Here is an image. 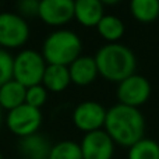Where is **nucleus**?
<instances>
[{
	"mask_svg": "<svg viewBox=\"0 0 159 159\" xmlns=\"http://www.w3.org/2000/svg\"><path fill=\"white\" fill-rule=\"evenodd\" d=\"M103 130L115 144L130 148L144 138L145 119L138 107L116 103L106 110Z\"/></svg>",
	"mask_w": 159,
	"mask_h": 159,
	"instance_id": "obj_1",
	"label": "nucleus"
},
{
	"mask_svg": "<svg viewBox=\"0 0 159 159\" xmlns=\"http://www.w3.org/2000/svg\"><path fill=\"white\" fill-rule=\"evenodd\" d=\"M99 74L109 81L120 82L135 73L137 59L129 46L109 42L101 46L93 56Z\"/></svg>",
	"mask_w": 159,
	"mask_h": 159,
	"instance_id": "obj_2",
	"label": "nucleus"
},
{
	"mask_svg": "<svg viewBox=\"0 0 159 159\" xmlns=\"http://www.w3.org/2000/svg\"><path fill=\"white\" fill-rule=\"evenodd\" d=\"M82 42L74 31L57 30L50 32L42 45V56L48 64L69 66L81 56Z\"/></svg>",
	"mask_w": 159,
	"mask_h": 159,
	"instance_id": "obj_3",
	"label": "nucleus"
},
{
	"mask_svg": "<svg viewBox=\"0 0 159 159\" xmlns=\"http://www.w3.org/2000/svg\"><path fill=\"white\" fill-rule=\"evenodd\" d=\"M46 66L48 63L41 52H36L34 49H24L14 56L13 78L27 88L42 84Z\"/></svg>",
	"mask_w": 159,
	"mask_h": 159,
	"instance_id": "obj_4",
	"label": "nucleus"
},
{
	"mask_svg": "<svg viewBox=\"0 0 159 159\" xmlns=\"http://www.w3.org/2000/svg\"><path fill=\"white\" fill-rule=\"evenodd\" d=\"M30 38V25L18 13H0V48L16 49L25 43Z\"/></svg>",
	"mask_w": 159,
	"mask_h": 159,
	"instance_id": "obj_5",
	"label": "nucleus"
},
{
	"mask_svg": "<svg viewBox=\"0 0 159 159\" xmlns=\"http://www.w3.org/2000/svg\"><path fill=\"white\" fill-rule=\"evenodd\" d=\"M42 112L38 107L22 103L14 109L8 110L6 116V126L14 135L22 138L38 133L42 124Z\"/></svg>",
	"mask_w": 159,
	"mask_h": 159,
	"instance_id": "obj_6",
	"label": "nucleus"
},
{
	"mask_svg": "<svg viewBox=\"0 0 159 159\" xmlns=\"http://www.w3.org/2000/svg\"><path fill=\"white\" fill-rule=\"evenodd\" d=\"M151 89V82L144 75L134 73L130 77L124 78L123 81L117 82L116 95H117L119 103L138 107L149 99Z\"/></svg>",
	"mask_w": 159,
	"mask_h": 159,
	"instance_id": "obj_7",
	"label": "nucleus"
},
{
	"mask_svg": "<svg viewBox=\"0 0 159 159\" xmlns=\"http://www.w3.org/2000/svg\"><path fill=\"white\" fill-rule=\"evenodd\" d=\"M106 110L103 105L96 101L80 102L73 110V123L84 133L101 130L105 126Z\"/></svg>",
	"mask_w": 159,
	"mask_h": 159,
	"instance_id": "obj_8",
	"label": "nucleus"
},
{
	"mask_svg": "<svg viewBox=\"0 0 159 159\" xmlns=\"http://www.w3.org/2000/svg\"><path fill=\"white\" fill-rule=\"evenodd\" d=\"M115 145L103 129L85 133L80 143L82 159H112L115 155Z\"/></svg>",
	"mask_w": 159,
	"mask_h": 159,
	"instance_id": "obj_9",
	"label": "nucleus"
},
{
	"mask_svg": "<svg viewBox=\"0 0 159 159\" xmlns=\"http://www.w3.org/2000/svg\"><path fill=\"white\" fill-rule=\"evenodd\" d=\"M38 17L53 27L67 24L74 18V0H39Z\"/></svg>",
	"mask_w": 159,
	"mask_h": 159,
	"instance_id": "obj_10",
	"label": "nucleus"
},
{
	"mask_svg": "<svg viewBox=\"0 0 159 159\" xmlns=\"http://www.w3.org/2000/svg\"><path fill=\"white\" fill-rule=\"evenodd\" d=\"M69 73L71 82L80 87L91 84L92 81H95V78L99 74L95 59L85 55L78 56L71 64H69Z\"/></svg>",
	"mask_w": 159,
	"mask_h": 159,
	"instance_id": "obj_11",
	"label": "nucleus"
},
{
	"mask_svg": "<svg viewBox=\"0 0 159 159\" xmlns=\"http://www.w3.org/2000/svg\"><path fill=\"white\" fill-rule=\"evenodd\" d=\"M52 144L45 135L35 133L20 138L18 152L24 159H48Z\"/></svg>",
	"mask_w": 159,
	"mask_h": 159,
	"instance_id": "obj_12",
	"label": "nucleus"
},
{
	"mask_svg": "<svg viewBox=\"0 0 159 159\" xmlns=\"http://www.w3.org/2000/svg\"><path fill=\"white\" fill-rule=\"evenodd\" d=\"M101 0H74V18L84 27H96L105 16Z\"/></svg>",
	"mask_w": 159,
	"mask_h": 159,
	"instance_id": "obj_13",
	"label": "nucleus"
},
{
	"mask_svg": "<svg viewBox=\"0 0 159 159\" xmlns=\"http://www.w3.org/2000/svg\"><path fill=\"white\" fill-rule=\"evenodd\" d=\"M71 84L70 78L69 66H61V64H48L46 70L43 73L42 85L48 91L52 92H61L69 85Z\"/></svg>",
	"mask_w": 159,
	"mask_h": 159,
	"instance_id": "obj_14",
	"label": "nucleus"
},
{
	"mask_svg": "<svg viewBox=\"0 0 159 159\" xmlns=\"http://www.w3.org/2000/svg\"><path fill=\"white\" fill-rule=\"evenodd\" d=\"M27 87L11 78L0 87V107L6 110H11L20 105L25 103Z\"/></svg>",
	"mask_w": 159,
	"mask_h": 159,
	"instance_id": "obj_15",
	"label": "nucleus"
},
{
	"mask_svg": "<svg viewBox=\"0 0 159 159\" xmlns=\"http://www.w3.org/2000/svg\"><path fill=\"white\" fill-rule=\"evenodd\" d=\"M124 22L121 18L113 14H105L96 25V31L103 39L109 42H116L124 35Z\"/></svg>",
	"mask_w": 159,
	"mask_h": 159,
	"instance_id": "obj_16",
	"label": "nucleus"
},
{
	"mask_svg": "<svg viewBox=\"0 0 159 159\" xmlns=\"http://www.w3.org/2000/svg\"><path fill=\"white\" fill-rule=\"evenodd\" d=\"M130 11L140 22H152L159 17V0H130Z\"/></svg>",
	"mask_w": 159,
	"mask_h": 159,
	"instance_id": "obj_17",
	"label": "nucleus"
},
{
	"mask_svg": "<svg viewBox=\"0 0 159 159\" xmlns=\"http://www.w3.org/2000/svg\"><path fill=\"white\" fill-rule=\"evenodd\" d=\"M127 159H159V143L152 138H141L129 148Z\"/></svg>",
	"mask_w": 159,
	"mask_h": 159,
	"instance_id": "obj_18",
	"label": "nucleus"
},
{
	"mask_svg": "<svg viewBox=\"0 0 159 159\" xmlns=\"http://www.w3.org/2000/svg\"><path fill=\"white\" fill-rule=\"evenodd\" d=\"M48 159H82L80 144L71 140L59 141L52 145Z\"/></svg>",
	"mask_w": 159,
	"mask_h": 159,
	"instance_id": "obj_19",
	"label": "nucleus"
},
{
	"mask_svg": "<svg viewBox=\"0 0 159 159\" xmlns=\"http://www.w3.org/2000/svg\"><path fill=\"white\" fill-rule=\"evenodd\" d=\"M48 101V89L42 84H36L27 88L25 93V103L34 107L41 109Z\"/></svg>",
	"mask_w": 159,
	"mask_h": 159,
	"instance_id": "obj_20",
	"label": "nucleus"
},
{
	"mask_svg": "<svg viewBox=\"0 0 159 159\" xmlns=\"http://www.w3.org/2000/svg\"><path fill=\"white\" fill-rule=\"evenodd\" d=\"M13 55L8 50L0 48V87L13 78Z\"/></svg>",
	"mask_w": 159,
	"mask_h": 159,
	"instance_id": "obj_21",
	"label": "nucleus"
},
{
	"mask_svg": "<svg viewBox=\"0 0 159 159\" xmlns=\"http://www.w3.org/2000/svg\"><path fill=\"white\" fill-rule=\"evenodd\" d=\"M18 14L21 17H34L38 16L39 11V0H18L17 3Z\"/></svg>",
	"mask_w": 159,
	"mask_h": 159,
	"instance_id": "obj_22",
	"label": "nucleus"
},
{
	"mask_svg": "<svg viewBox=\"0 0 159 159\" xmlns=\"http://www.w3.org/2000/svg\"><path fill=\"white\" fill-rule=\"evenodd\" d=\"M103 4H116V3H119L120 0H101Z\"/></svg>",
	"mask_w": 159,
	"mask_h": 159,
	"instance_id": "obj_23",
	"label": "nucleus"
},
{
	"mask_svg": "<svg viewBox=\"0 0 159 159\" xmlns=\"http://www.w3.org/2000/svg\"><path fill=\"white\" fill-rule=\"evenodd\" d=\"M0 123H2V107H0Z\"/></svg>",
	"mask_w": 159,
	"mask_h": 159,
	"instance_id": "obj_24",
	"label": "nucleus"
},
{
	"mask_svg": "<svg viewBox=\"0 0 159 159\" xmlns=\"http://www.w3.org/2000/svg\"><path fill=\"white\" fill-rule=\"evenodd\" d=\"M0 159H3V158H2V154H0Z\"/></svg>",
	"mask_w": 159,
	"mask_h": 159,
	"instance_id": "obj_25",
	"label": "nucleus"
}]
</instances>
